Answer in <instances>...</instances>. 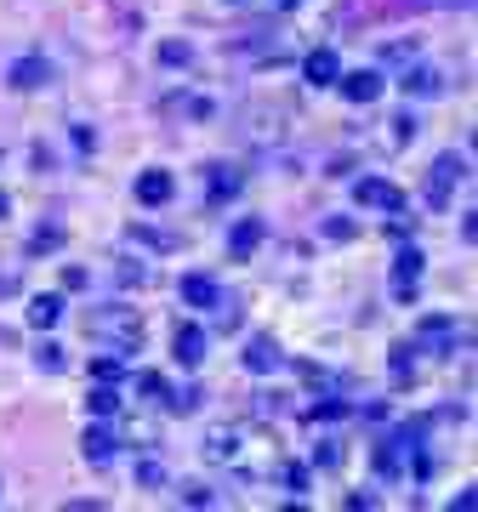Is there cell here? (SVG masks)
I'll return each mask as SVG.
<instances>
[{
	"label": "cell",
	"mask_w": 478,
	"mask_h": 512,
	"mask_svg": "<svg viewBox=\"0 0 478 512\" xmlns=\"http://www.w3.org/2000/svg\"><path fill=\"white\" fill-rule=\"evenodd\" d=\"M279 467H285V456H279L274 433H268V427H257V421H239V439H234V456H228V473L251 478V484H268Z\"/></svg>",
	"instance_id": "obj_1"
},
{
	"label": "cell",
	"mask_w": 478,
	"mask_h": 512,
	"mask_svg": "<svg viewBox=\"0 0 478 512\" xmlns=\"http://www.w3.org/2000/svg\"><path fill=\"white\" fill-rule=\"evenodd\" d=\"M86 336L103 342L109 353H137V348H143V313L126 308V302H114V308H92V313H86Z\"/></svg>",
	"instance_id": "obj_2"
},
{
	"label": "cell",
	"mask_w": 478,
	"mask_h": 512,
	"mask_svg": "<svg viewBox=\"0 0 478 512\" xmlns=\"http://www.w3.org/2000/svg\"><path fill=\"white\" fill-rule=\"evenodd\" d=\"M353 205H359V211H382V217H399V211L410 205V194H405L399 183H387V177H359V183H353Z\"/></svg>",
	"instance_id": "obj_3"
},
{
	"label": "cell",
	"mask_w": 478,
	"mask_h": 512,
	"mask_svg": "<svg viewBox=\"0 0 478 512\" xmlns=\"http://www.w3.org/2000/svg\"><path fill=\"white\" fill-rule=\"evenodd\" d=\"M467 177V160L461 154H439L433 160V177H427V205H450V188Z\"/></svg>",
	"instance_id": "obj_4"
},
{
	"label": "cell",
	"mask_w": 478,
	"mask_h": 512,
	"mask_svg": "<svg viewBox=\"0 0 478 512\" xmlns=\"http://www.w3.org/2000/svg\"><path fill=\"white\" fill-rule=\"evenodd\" d=\"M399 86H405V97H444L450 92V69H439V63H410Z\"/></svg>",
	"instance_id": "obj_5"
},
{
	"label": "cell",
	"mask_w": 478,
	"mask_h": 512,
	"mask_svg": "<svg viewBox=\"0 0 478 512\" xmlns=\"http://www.w3.org/2000/svg\"><path fill=\"white\" fill-rule=\"evenodd\" d=\"M416 291H422V251L410 245V251L393 256V296L399 302H416Z\"/></svg>",
	"instance_id": "obj_6"
},
{
	"label": "cell",
	"mask_w": 478,
	"mask_h": 512,
	"mask_svg": "<svg viewBox=\"0 0 478 512\" xmlns=\"http://www.w3.org/2000/svg\"><path fill=\"white\" fill-rule=\"evenodd\" d=\"M46 80H52V63H46V57H40V52L18 57V63L6 69V86H12V92H40Z\"/></svg>",
	"instance_id": "obj_7"
},
{
	"label": "cell",
	"mask_w": 478,
	"mask_h": 512,
	"mask_svg": "<svg viewBox=\"0 0 478 512\" xmlns=\"http://www.w3.org/2000/svg\"><path fill=\"white\" fill-rule=\"evenodd\" d=\"M171 359L183 370H200L205 365V330L200 325H177L171 330Z\"/></svg>",
	"instance_id": "obj_8"
},
{
	"label": "cell",
	"mask_w": 478,
	"mask_h": 512,
	"mask_svg": "<svg viewBox=\"0 0 478 512\" xmlns=\"http://www.w3.org/2000/svg\"><path fill=\"white\" fill-rule=\"evenodd\" d=\"M279 365H285V348H279V342L268 336V330L245 342V370H257V376H274Z\"/></svg>",
	"instance_id": "obj_9"
},
{
	"label": "cell",
	"mask_w": 478,
	"mask_h": 512,
	"mask_svg": "<svg viewBox=\"0 0 478 512\" xmlns=\"http://www.w3.org/2000/svg\"><path fill=\"white\" fill-rule=\"evenodd\" d=\"M336 92L348 97V103H376V97H382V74H376V69L336 74Z\"/></svg>",
	"instance_id": "obj_10"
},
{
	"label": "cell",
	"mask_w": 478,
	"mask_h": 512,
	"mask_svg": "<svg viewBox=\"0 0 478 512\" xmlns=\"http://www.w3.org/2000/svg\"><path fill=\"white\" fill-rule=\"evenodd\" d=\"M234 439H239V421H217V427L200 439V456L211 461V467H228V456H234Z\"/></svg>",
	"instance_id": "obj_11"
},
{
	"label": "cell",
	"mask_w": 478,
	"mask_h": 512,
	"mask_svg": "<svg viewBox=\"0 0 478 512\" xmlns=\"http://www.w3.org/2000/svg\"><path fill=\"white\" fill-rule=\"evenodd\" d=\"M262 239H268V222H262V217H245V222H234V234H228V256H239V262H245V256L257 251Z\"/></svg>",
	"instance_id": "obj_12"
},
{
	"label": "cell",
	"mask_w": 478,
	"mask_h": 512,
	"mask_svg": "<svg viewBox=\"0 0 478 512\" xmlns=\"http://www.w3.org/2000/svg\"><path fill=\"white\" fill-rule=\"evenodd\" d=\"M177 296H183V308H217L222 285L211 274H188L183 285H177Z\"/></svg>",
	"instance_id": "obj_13"
},
{
	"label": "cell",
	"mask_w": 478,
	"mask_h": 512,
	"mask_svg": "<svg viewBox=\"0 0 478 512\" xmlns=\"http://www.w3.org/2000/svg\"><path fill=\"white\" fill-rule=\"evenodd\" d=\"M302 74H308V86H336V74H342V63H336L331 46H319V52L302 57Z\"/></svg>",
	"instance_id": "obj_14"
},
{
	"label": "cell",
	"mask_w": 478,
	"mask_h": 512,
	"mask_svg": "<svg viewBox=\"0 0 478 512\" xmlns=\"http://www.w3.org/2000/svg\"><path fill=\"white\" fill-rule=\"evenodd\" d=\"M171 194H177L171 171H143V177H137V200H143V205H166Z\"/></svg>",
	"instance_id": "obj_15"
},
{
	"label": "cell",
	"mask_w": 478,
	"mask_h": 512,
	"mask_svg": "<svg viewBox=\"0 0 478 512\" xmlns=\"http://www.w3.org/2000/svg\"><path fill=\"white\" fill-rule=\"evenodd\" d=\"M131 478H137V490H166V461L154 456V450H148V456H137V467H131Z\"/></svg>",
	"instance_id": "obj_16"
},
{
	"label": "cell",
	"mask_w": 478,
	"mask_h": 512,
	"mask_svg": "<svg viewBox=\"0 0 478 512\" xmlns=\"http://www.w3.org/2000/svg\"><path fill=\"white\" fill-rule=\"evenodd\" d=\"M382 148H405V143H416V114H387V120H382Z\"/></svg>",
	"instance_id": "obj_17"
},
{
	"label": "cell",
	"mask_w": 478,
	"mask_h": 512,
	"mask_svg": "<svg viewBox=\"0 0 478 512\" xmlns=\"http://www.w3.org/2000/svg\"><path fill=\"white\" fill-rule=\"evenodd\" d=\"M80 456L92 461V467H103V461L114 456V433H109V427H86V439H80Z\"/></svg>",
	"instance_id": "obj_18"
},
{
	"label": "cell",
	"mask_w": 478,
	"mask_h": 512,
	"mask_svg": "<svg viewBox=\"0 0 478 512\" xmlns=\"http://www.w3.org/2000/svg\"><path fill=\"white\" fill-rule=\"evenodd\" d=\"M239 183H245V177H239L234 165H211V205L234 200V194H239Z\"/></svg>",
	"instance_id": "obj_19"
},
{
	"label": "cell",
	"mask_w": 478,
	"mask_h": 512,
	"mask_svg": "<svg viewBox=\"0 0 478 512\" xmlns=\"http://www.w3.org/2000/svg\"><path fill=\"white\" fill-rule=\"evenodd\" d=\"M57 319H63V296H35L29 302V325L35 330H52Z\"/></svg>",
	"instance_id": "obj_20"
},
{
	"label": "cell",
	"mask_w": 478,
	"mask_h": 512,
	"mask_svg": "<svg viewBox=\"0 0 478 512\" xmlns=\"http://www.w3.org/2000/svg\"><path fill=\"white\" fill-rule=\"evenodd\" d=\"M200 404H205V387H171V393H166V410H171V416H194Z\"/></svg>",
	"instance_id": "obj_21"
},
{
	"label": "cell",
	"mask_w": 478,
	"mask_h": 512,
	"mask_svg": "<svg viewBox=\"0 0 478 512\" xmlns=\"http://www.w3.org/2000/svg\"><path fill=\"white\" fill-rule=\"evenodd\" d=\"M86 410H92V416H114V410H120V393H114V382H97L92 393H86Z\"/></svg>",
	"instance_id": "obj_22"
},
{
	"label": "cell",
	"mask_w": 478,
	"mask_h": 512,
	"mask_svg": "<svg viewBox=\"0 0 478 512\" xmlns=\"http://www.w3.org/2000/svg\"><path fill=\"white\" fill-rule=\"evenodd\" d=\"M131 245H148V251H177L183 239L166 234V228H131Z\"/></svg>",
	"instance_id": "obj_23"
},
{
	"label": "cell",
	"mask_w": 478,
	"mask_h": 512,
	"mask_svg": "<svg viewBox=\"0 0 478 512\" xmlns=\"http://www.w3.org/2000/svg\"><path fill=\"white\" fill-rule=\"evenodd\" d=\"M114 279L143 291V285H154V268H148V262H120V268H114Z\"/></svg>",
	"instance_id": "obj_24"
},
{
	"label": "cell",
	"mask_w": 478,
	"mask_h": 512,
	"mask_svg": "<svg viewBox=\"0 0 478 512\" xmlns=\"http://www.w3.org/2000/svg\"><path fill=\"white\" fill-rule=\"evenodd\" d=\"M416 52H422V46H416V35H410V40H387L382 63H416Z\"/></svg>",
	"instance_id": "obj_25"
},
{
	"label": "cell",
	"mask_w": 478,
	"mask_h": 512,
	"mask_svg": "<svg viewBox=\"0 0 478 512\" xmlns=\"http://www.w3.org/2000/svg\"><path fill=\"white\" fill-rule=\"evenodd\" d=\"M456 336V319H422V330H416V342H450Z\"/></svg>",
	"instance_id": "obj_26"
},
{
	"label": "cell",
	"mask_w": 478,
	"mask_h": 512,
	"mask_svg": "<svg viewBox=\"0 0 478 512\" xmlns=\"http://www.w3.org/2000/svg\"><path fill=\"white\" fill-rule=\"evenodd\" d=\"M57 245H63V228H57V222H52V228H35V234H29V251H57Z\"/></svg>",
	"instance_id": "obj_27"
},
{
	"label": "cell",
	"mask_w": 478,
	"mask_h": 512,
	"mask_svg": "<svg viewBox=\"0 0 478 512\" xmlns=\"http://www.w3.org/2000/svg\"><path fill=\"white\" fill-rule=\"evenodd\" d=\"M35 365H40V370H52V376H57V370L69 365V359H63V348H57V342H40V348H35Z\"/></svg>",
	"instance_id": "obj_28"
},
{
	"label": "cell",
	"mask_w": 478,
	"mask_h": 512,
	"mask_svg": "<svg viewBox=\"0 0 478 512\" xmlns=\"http://www.w3.org/2000/svg\"><path fill=\"white\" fill-rule=\"evenodd\" d=\"M177 501H188V507H217V495L205 490V484H177Z\"/></svg>",
	"instance_id": "obj_29"
},
{
	"label": "cell",
	"mask_w": 478,
	"mask_h": 512,
	"mask_svg": "<svg viewBox=\"0 0 478 512\" xmlns=\"http://www.w3.org/2000/svg\"><path fill=\"white\" fill-rule=\"evenodd\" d=\"M160 63H166V69H188V63H194V52H188V46H177V40H166V46H160Z\"/></svg>",
	"instance_id": "obj_30"
},
{
	"label": "cell",
	"mask_w": 478,
	"mask_h": 512,
	"mask_svg": "<svg viewBox=\"0 0 478 512\" xmlns=\"http://www.w3.org/2000/svg\"><path fill=\"white\" fill-rule=\"evenodd\" d=\"M137 387H143L148 399H166V382H160V376H154V370H143V376H137Z\"/></svg>",
	"instance_id": "obj_31"
},
{
	"label": "cell",
	"mask_w": 478,
	"mask_h": 512,
	"mask_svg": "<svg viewBox=\"0 0 478 512\" xmlns=\"http://www.w3.org/2000/svg\"><path fill=\"white\" fill-rule=\"evenodd\" d=\"M92 376H97V382H120V359H97Z\"/></svg>",
	"instance_id": "obj_32"
},
{
	"label": "cell",
	"mask_w": 478,
	"mask_h": 512,
	"mask_svg": "<svg viewBox=\"0 0 478 512\" xmlns=\"http://www.w3.org/2000/svg\"><path fill=\"white\" fill-rule=\"evenodd\" d=\"M336 461H342V450H336V444H319V450H313V467H336Z\"/></svg>",
	"instance_id": "obj_33"
},
{
	"label": "cell",
	"mask_w": 478,
	"mask_h": 512,
	"mask_svg": "<svg viewBox=\"0 0 478 512\" xmlns=\"http://www.w3.org/2000/svg\"><path fill=\"white\" fill-rule=\"evenodd\" d=\"M399 6H467V0H399Z\"/></svg>",
	"instance_id": "obj_34"
},
{
	"label": "cell",
	"mask_w": 478,
	"mask_h": 512,
	"mask_svg": "<svg viewBox=\"0 0 478 512\" xmlns=\"http://www.w3.org/2000/svg\"><path fill=\"white\" fill-rule=\"evenodd\" d=\"M6 211H12V200H6V194H0V217H6Z\"/></svg>",
	"instance_id": "obj_35"
},
{
	"label": "cell",
	"mask_w": 478,
	"mask_h": 512,
	"mask_svg": "<svg viewBox=\"0 0 478 512\" xmlns=\"http://www.w3.org/2000/svg\"><path fill=\"white\" fill-rule=\"evenodd\" d=\"M274 6H279V12H291V6H296V0H274Z\"/></svg>",
	"instance_id": "obj_36"
},
{
	"label": "cell",
	"mask_w": 478,
	"mask_h": 512,
	"mask_svg": "<svg viewBox=\"0 0 478 512\" xmlns=\"http://www.w3.org/2000/svg\"><path fill=\"white\" fill-rule=\"evenodd\" d=\"M222 6H245V0H222Z\"/></svg>",
	"instance_id": "obj_37"
}]
</instances>
